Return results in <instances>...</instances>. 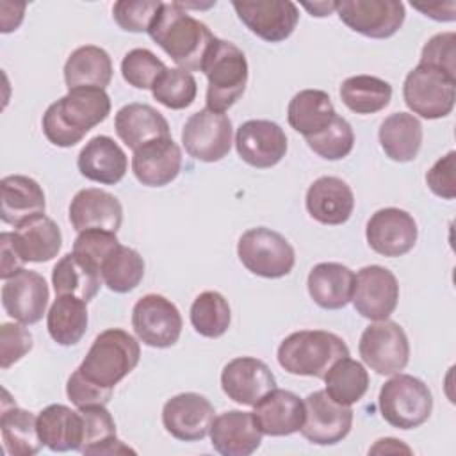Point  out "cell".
Returning <instances> with one entry per match:
<instances>
[{
  "mask_svg": "<svg viewBox=\"0 0 456 456\" xmlns=\"http://www.w3.org/2000/svg\"><path fill=\"white\" fill-rule=\"evenodd\" d=\"M379 413L392 428L413 429L422 426L433 411L428 385L411 374H394L379 390Z\"/></svg>",
  "mask_w": 456,
  "mask_h": 456,
  "instance_id": "8992f818",
  "label": "cell"
},
{
  "mask_svg": "<svg viewBox=\"0 0 456 456\" xmlns=\"http://www.w3.org/2000/svg\"><path fill=\"white\" fill-rule=\"evenodd\" d=\"M232 5L249 32L267 43L285 41L299 21L297 5L290 0H233Z\"/></svg>",
  "mask_w": 456,
  "mask_h": 456,
  "instance_id": "9a60e30c",
  "label": "cell"
},
{
  "mask_svg": "<svg viewBox=\"0 0 456 456\" xmlns=\"http://www.w3.org/2000/svg\"><path fill=\"white\" fill-rule=\"evenodd\" d=\"M167 66L148 48H134L121 61V75L135 89H151Z\"/></svg>",
  "mask_w": 456,
  "mask_h": 456,
  "instance_id": "f6af8a7d",
  "label": "cell"
},
{
  "mask_svg": "<svg viewBox=\"0 0 456 456\" xmlns=\"http://www.w3.org/2000/svg\"><path fill=\"white\" fill-rule=\"evenodd\" d=\"M237 255L249 273L269 280L287 276L296 264L290 242L265 226L246 230L237 242Z\"/></svg>",
  "mask_w": 456,
  "mask_h": 456,
  "instance_id": "52a82bcc",
  "label": "cell"
},
{
  "mask_svg": "<svg viewBox=\"0 0 456 456\" xmlns=\"http://www.w3.org/2000/svg\"><path fill=\"white\" fill-rule=\"evenodd\" d=\"M4 281L2 306L5 314L21 324L39 322L50 297L45 278L36 271L21 269Z\"/></svg>",
  "mask_w": 456,
  "mask_h": 456,
  "instance_id": "d6986e66",
  "label": "cell"
},
{
  "mask_svg": "<svg viewBox=\"0 0 456 456\" xmlns=\"http://www.w3.org/2000/svg\"><path fill=\"white\" fill-rule=\"evenodd\" d=\"M253 417L264 435L287 436L301 429L305 401L290 390L274 387L255 404Z\"/></svg>",
  "mask_w": 456,
  "mask_h": 456,
  "instance_id": "cb8c5ba5",
  "label": "cell"
},
{
  "mask_svg": "<svg viewBox=\"0 0 456 456\" xmlns=\"http://www.w3.org/2000/svg\"><path fill=\"white\" fill-rule=\"evenodd\" d=\"M112 390L114 388H105L89 381L78 369L73 370V374L68 378V383H66L68 399L77 408L105 406L112 397Z\"/></svg>",
  "mask_w": 456,
  "mask_h": 456,
  "instance_id": "681fc988",
  "label": "cell"
},
{
  "mask_svg": "<svg viewBox=\"0 0 456 456\" xmlns=\"http://www.w3.org/2000/svg\"><path fill=\"white\" fill-rule=\"evenodd\" d=\"M335 11L346 27L372 39L392 37L406 14L399 0H342Z\"/></svg>",
  "mask_w": 456,
  "mask_h": 456,
  "instance_id": "7c38bea8",
  "label": "cell"
},
{
  "mask_svg": "<svg viewBox=\"0 0 456 456\" xmlns=\"http://www.w3.org/2000/svg\"><path fill=\"white\" fill-rule=\"evenodd\" d=\"M201 71L208 80L207 107L212 110L224 112L246 91L248 61L232 41L216 37L203 59Z\"/></svg>",
  "mask_w": 456,
  "mask_h": 456,
  "instance_id": "277c9868",
  "label": "cell"
},
{
  "mask_svg": "<svg viewBox=\"0 0 456 456\" xmlns=\"http://www.w3.org/2000/svg\"><path fill=\"white\" fill-rule=\"evenodd\" d=\"M0 248H2V265H0V276L2 280H9L14 276L18 271L25 269V262L18 255V251L12 246L11 240V232H4L0 235Z\"/></svg>",
  "mask_w": 456,
  "mask_h": 456,
  "instance_id": "f5cc1de1",
  "label": "cell"
},
{
  "mask_svg": "<svg viewBox=\"0 0 456 456\" xmlns=\"http://www.w3.org/2000/svg\"><path fill=\"white\" fill-rule=\"evenodd\" d=\"M403 98L408 109L424 119H440L452 112L456 100V78L419 64L404 78Z\"/></svg>",
  "mask_w": 456,
  "mask_h": 456,
  "instance_id": "ba28073f",
  "label": "cell"
},
{
  "mask_svg": "<svg viewBox=\"0 0 456 456\" xmlns=\"http://www.w3.org/2000/svg\"><path fill=\"white\" fill-rule=\"evenodd\" d=\"M358 351L363 363L381 376L401 372L410 360V342L404 330L388 319L376 321L363 330Z\"/></svg>",
  "mask_w": 456,
  "mask_h": 456,
  "instance_id": "9c48e42d",
  "label": "cell"
},
{
  "mask_svg": "<svg viewBox=\"0 0 456 456\" xmlns=\"http://www.w3.org/2000/svg\"><path fill=\"white\" fill-rule=\"evenodd\" d=\"M112 80V61L96 45H84L73 50L64 64V82L68 91L94 87L105 89Z\"/></svg>",
  "mask_w": 456,
  "mask_h": 456,
  "instance_id": "d6a6232c",
  "label": "cell"
},
{
  "mask_svg": "<svg viewBox=\"0 0 456 456\" xmlns=\"http://www.w3.org/2000/svg\"><path fill=\"white\" fill-rule=\"evenodd\" d=\"M119 244L116 233L105 230H86L80 232L73 242V251L93 260L98 267L102 260Z\"/></svg>",
  "mask_w": 456,
  "mask_h": 456,
  "instance_id": "f907efd6",
  "label": "cell"
},
{
  "mask_svg": "<svg viewBox=\"0 0 456 456\" xmlns=\"http://www.w3.org/2000/svg\"><path fill=\"white\" fill-rule=\"evenodd\" d=\"M87 303L73 296H57L46 314V328L59 346H75L87 330Z\"/></svg>",
  "mask_w": 456,
  "mask_h": 456,
  "instance_id": "74e56055",
  "label": "cell"
},
{
  "mask_svg": "<svg viewBox=\"0 0 456 456\" xmlns=\"http://www.w3.org/2000/svg\"><path fill=\"white\" fill-rule=\"evenodd\" d=\"M123 221L119 200L96 187L78 191L69 203V223L80 233L86 230H105L116 233Z\"/></svg>",
  "mask_w": 456,
  "mask_h": 456,
  "instance_id": "7402d4cb",
  "label": "cell"
},
{
  "mask_svg": "<svg viewBox=\"0 0 456 456\" xmlns=\"http://www.w3.org/2000/svg\"><path fill=\"white\" fill-rule=\"evenodd\" d=\"M160 5L159 0H119L112 5V18L126 32H148Z\"/></svg>",
  "mask_w": 456,
  "mask_h": 456,
  "instance_id": "bcb514c9",
  "label": "cell"
},
{
  "mask_svg": "<svg viewBox=\"0 0 456 456\" xmlns=\"http://www.w3.org/2000/svg\"><path fill=\"white\" fill-rule=\"evenodd\" d=\"M37 431L43 445L53 452L80 451L82 415L66 404H50L37 415Z\"/></svg>",
  "mask_w": 456,
  "mask_h": 456,
  "instance_id": "1f68e13d",
  "label": "cell"
},
{
  "mask_svg": "<svg viewBox=\"0 0 456 456\" xmlns=\"http://www.w3.org/2000/svg\"><path fill=\"white\" fill-rule=\"evenodd\" d=\"M340 98L356 114H376L390 103L392 86L372 75H356L342 82Z\"/></svg>",
  "mask_w": 456,
  "mask_h": 456,
  "instance_id": "f35d334b",
  "label": "cell"
},
{
  "mask_svg": "<svg viewBox=\"0 0 456 456\" xmlns=\"http://www.w3.org/2000/svg\"><path fill=\"white\" fill-rule=\"evenodd\" d=\"M139 358V342L125 330L109 328L93 340L78 370L89 381L105 388H114L135 369Z\"/></svg>",
  "mask_w": 456,
  "mask_h": 456,
  "instance_id": "5b68a950",
  "label": "cell"
},
{
  "mask_svg": "<svg viewBox=\"0 0 456 456\" xmlns=\"http://www.w3.org/2000/svg\"><path fill=\"white\" fill-rule=\"evenodd\" d=\"M305 141L319 157L326 160H340L351 153L354 146V132L344 118L335 116L324 130L305 137Z\"/></svg>",
  "mask_w": 456,
  "mask_h": 456,
  "instance_id": "ee69618b",
  "label": "cell"
},
{
  "mask_svg": "<svg viewBox=\"0 0 456 456\" xmlns=\"http://www.w3.org/2000/svg\"><path fill=\"white\" fill-rule=\"evenodd\" d=\"M235 148L246 164L256 169H267L285 157L287 135L274 121L249 119L237 128Z\"/></svg>",
  "mask_w": 456,
  "mask_h": 456,
  "instance_id": "ac0fdd59",
  "label": "cell"
},
{
  "mask_svg": "<svg viewBox=\"0 0 456 456\" xmlns=\"http://www.w3.org/2000/svg\"><path fill=\"white\" fill-rule=\"evenodd\" d=\"M221 387L228 399L244 406H255L276 387V378L262 360L239 356L223 367Z\"/></svg>",
  "mask_w": 456,
  "mask_h": 456,
  "instance_id": "ffe728a7",
  "label": "cell"
},
{
  "mask_svg": "<svg viewBox=\"0 0 456 456\" xmlns=\"http://www.w3.org/2000/svg\"><path fill=\"white\" fill-rule=\"evenodd\" d=\"M153 98L167 109L182 110L192 105L198 94V84L191 71L182 68H166L151 86Z\"/></svg>",
  "mask_w": 456,
  "mask_h": 456,
  "instance_id": "7bdbcfd3",
  "label": "cell"
},
{
  "mask_svg": "<svg viewBox=\"0 0 456 456\" xmlns=\"http://www.w3.org/2000/svg\"><path fill=\"white\" fill-rule=\"evenodd\" d=\"M454 157H456V151L451 150L447 155L438 159L426 173L428 187L431 189L433 194H436L438 198H444V200H452L456 196Z\"/></svg>",
  "mask_w": 456,
  "mask_h": 456,
  "instance_id": "816d5d0a",
  "label": "cell"
},
{
  "mask_svg": "<svg viewBox=\"0 0 456 456\" xmlns=\"http://www.w3.org/2000/svg\"><path fill=\"white\" fill-rule=\"evenodd\" d=\"M378 139L390 160L410 162L422 146V125L410 112H394L381 121Z\"/></svg>",
  "mask_w": 456,
  "mask_h": 456,
  "instance_id": "836d02e7",
  "label": "cell"
},
{
  "mask_svg": "<svg viewBox=\"0 0 456 456\" xmlns=\"http://www.w3.org/2000/svg\"><path fill=\"white\" fill-rule=\"evenodd\" d=\"M306 210L321 224H344L354 208L351 187L338 176H321L306 191Z\"/></svg>",
  "mask_w": 456,
  "mask_h": 456,
  "instance_id": "d4e9b609",
  "label": "cell"
},
{
  "mask_svg": "<svg viewBox=\"0 0 456 456\" xmlns=\"http://www.w3.org/2000/svg\"><path fill=\"white\" fill-rule=\"evenodd\" d=\"M411 7L436 21H454L456 20V2H411Z\"/></svg>",
  "mask_w": 456,
  "mask_h": 456,
  "instance_id": "db71d44e",
  "label": "cell"
},
{
  "mask_svg": "<svg viewBox=\"0 0 456 456\" xmlns=\"http://www.w3.org/2000/svg\"><path fill=\"white\" fill-rule=\"evenodd\" d=\"M148 34L185 71H201L203 59L216 39L210 28L178 2H162Z\"/></svg>",
  "mask_w": 456,
  "mask_h": 456,
  "instance_id": "6da1fadb",
  "label": "cell"
},
{
  "mask_svg": "<svg viewBox=\"0 0 456 456\" xmlns=\"http://www.w3.org/2000/svg\"><path fill=\"white\" fill-rule=\"evenodd\" d=\"M349 356L346 342L326 330H301L285 337L278 347V363L294 376L322 379L330 367Z\"/></svg>",
  "mask_w": 456,
  "mask_h": 456,
  "instance_id": "3957f363",
  "label": "cell"
},
{
  "mask_svg": "<svg viewBox=\"0 0 456 456\" xmlns=\"http://www.w3.org/2000/svg\"><path fill=\"white\" fill-rule=\"evenodd\" d=\"M303 7L310 11L312 16L322 18V16H330L337 9V2H314V4H303Z\"/></svg>",
  "mask_w": 456,
  "mask_h": 456,
  "instance_id": "11a10c76",
  "label": "cell"
},
{
  "mask_svg": "<svg viewBox=\"0 0 456 456\" xmlns=\"http://www.w3.org/2000/svg\"><path fill=\"white\" fill-rule=\"evenodd\" d=\"M419 228L411 214L403 208L387 207L376 210L367 221L365 237L372 251L381 256H403L413 249Z\"/></svg>",
  "mask_w": 456,
  "mask_h": 456,
  "instance_id": "2e32d148",
  "label": "cell"
},
{
  "mask_svg": "<svg viewBox=\"0 0 456 456\" xmlns=\"http://www.w3.org/2000/svg\"><path fill=\"white\" fill-rule=\"evenodd\" d=\"M353 426L351 406L333 401L326 390H315L305 397V422L301 435L315 445L342 442Z\"/></svg>",
  "mask_w": 456,
  "mask_h": 456,
  "instance_id": "5bb4252c",
  "label": "cell"
},
{
  "mask_svg": "<svg viewBox=\"0 0 456 456\" xmlns=\"http://www.w3.org/2000/svg\"><path fill=\"white\" fill-rule=\"evenodd\" d=\"M32 335L23 324L4 322L0 326V367L5 370L32 349Z\"/></svg>",
  "mask_w": 456,
  "mask_h": 456,
  "instance_id": "c3c4849f",
  "label": "cell"
},
{
  "mask_svg": "<svg viewBox=\"0 0 456 456\" xmlns=\"http://www.w3.org/2000/svg\"><path fill=\"white\" fill-rule=\"evenodd\" d=\"M210 444L223 456H249L262 444V431L253 411L228 410L210 426Z\"/></svg>",
  "mask_w": 456,
  "mask_h": 456,
  "instance_id": "44dd1931",
  "label": "cell"
},
{
  "mask_svg": "<svg viewBox=\"0 0 456 456\" xmlns=\"http://www.w3.org/2000/svg\"><path fill=\"white\" fill-rule=\"evenodd\" d=\"M110 114V98L105 89L82 87L50 103L43 114V134L59 148H69L80 142L86 134L107 119Z\"/></svg>",
  "mask_w": 456,
  "mask_h": 456,
  "instance_id": "7a4b0ae2",
  "label": "cell"
},
{
  "mask_svg": "<svg viewBox=\"0 0 456 456\" xmlns=\"http://www.w3.org/2000/svg\"><path fill=\"white\" fill-rule=\"evenodd\" d=\"M77 166L80 175L87 180L114 185L126 175L128 159L112 137L96 135L80 150Z\"/></svg>",
  "mask_w": 456,
  "mask_h": 456,
  "instance_id": "484cf974",
  "label": "cell"
},
{
  "mask_svg": "<svg viewBox=\"0 0 456 456\" xmlns=\"http://www.w3.org/2000/svg\"><path fill=\"white\" fill-rule=\"evenodd\" d=\"M182 169L180 146L171 137L155 139L132 155V171L137 182L146 187H164L171 183Z\"/></svg>",
  "mask_w": 456,
  "mask_h": 456,
  "instance_id": "603a6c76",
  "label": "cell"
},
{
  "mask_svg": "<svg viewBox=\"0 0 456 456\" xmlns=\"http://www.w3.org/2000/svg\"><path fill=\"white\" fill-rule=\"evenodd\" d=\"M232 137L233 128L230 118L208 107L194 112L182 130L185 151L200 162H217L224 159L232 148Z\"/></svg>",
  "mask_w": 456,
  "mask_h": 456,
  "instance_id": "30bf717a",
  "label": "cell"
},
{
  "mask_svg": "<svg viewBox=\"0 0 456 456\" xmlns=\"http://www.w3.org/2000/svg\"><path fill=\"white\" fill-rule=\"evenodd\" d=\"M82 415V454H126L134 452L116 436V422L105 406L78 408Z\"/></svg>",
  "mask_w": 456,
  "mask_h": 456,
  "instance_id": "d590c367",
  "label": "cell"
},
{
  "mask_svg": "<svg viewBox=\"0 0 456 456\" xmlns=\"http://www.w3.org/2000/svg\"><path fill=\"white\" fill-rule=\"evenodd\" d=\"M431 68H436L449 77L456 78V34L440 32L435 34L422 48L420 62Z\"/></svg>",
  "mask_w": 456,
  "mask_h": 456,
  "instance_id": "7dc6e473",
  "label": "cell"
},
{
  "mask_svg": "<svg viewBox=\"0 0 456 456\" xmlns=\"http://www.w3.org/2000/svg\"><path fill=\"white\" fill-rule=\"evenodd\" d=\"M102 281L100 267L75 251L66 253L52 271V285L57 296H73L86 303L98 294Z\"/></svg>",
  "mask_w": 456,
  "mask_h": 456,
  "instance_id": "f546056e",
  "label": "cell"
},
{
  "mask_svg": "<svg viewBox=\"0 0 456 456\" xmlns=\"http://www.w3.org/2000/svg\"><path fill=\"white\" fill-rule=\"evenodd\" d=\"M232 322V310L226 297L216 290H205L191 305V324L201 337L219 338Z\"/></svg>",
  "mask_w": 456,
  "mask_h": 456,
  "instance_id": "b9f144b4",
  "label": "cell"
},
{
  "mask_svg": "<svg viewBox=\"0 0 456 456\" xmlns=\"http://www.w3.org/2000/svg\"><path fill=\"white\" fill-rule=\"evenodd\" d=\"M322 379L326 383V394L346 406L358 403L369 388V372L360 362L349 356L335 362Z\"/></svg>",
  "mask_w": 456,
  "mask_h": 456,
  "instance_id": "60d3db41",
  "label": "cell"
},
{
  "mask_svg": "<svg viewBox=\"0 0 456 456\" xmlns=\"http://www.w3.org/2000/svg\"><path fill=\"white\" fill-rule=\"evenodd\" d=\"M2 207L0 217L5 224L20 226L21 223L45 214L46 201L41 185L25 175H9L0 182Z\"/></svg>",
  "mask_w": 456,
  "mask_h": 456,
  "instance_id": "4316f807",
  "label": "cell"
},
{
  "mask_svg": "<svg viewBox=\"0 0 456 456\" xmlns=\"http://www.w3.org/2000/svg\"><path fill=\"white\" fill-rule=\"evenodd\" d=\"M103 283L118 294L134 290L144 278L142 256L128 246L118 244L100 264Z\"/></svg>",
  "mask_w": 456,
  "mask_h": 456,
  "instance_id": "ab89813d",
  "label": "cell"
},
{
  "mask_svg": "<svg viewBox=\"0 0 456 456\" xmlns=\"http://www.w3.org/2000/svg\"><path fill=\"white\" fill-rule=\"evenodd\" d=\"M354 273L338 262H321L308 273L306 287L315 305L324 310L344 308L351 301Z\"/></svg>",
  "mask_w": 456,
  "mask_h": 456,
  "instance_id": "4dcf8cb0",
  "label": "cell"
},
{
  "mask_svg": "<svg viewBox=\"0 0 456 456\" xmlns=\"http://www.w3.org/2000/svg\"><path fill=\"white\" fill-rule=\"evenodd\" d=\"M182 326L180 310L160 294H146L134 305L132 328L137 338L150 347H171L178 342Z\"/></svg>",
  "mask_w": 456,
  "mask_h": 456,
  "instance_id": "8fae6325",
  "label": "cell"
},
{
  "mask_svg": "<svg viewBox=\"0 0 456 456\" xmlns=\"http://www.w3.org/2000/svg\"><path fill=\"white\" fill-rule=\"evenodd\" d=\"M399 301L395 274L383 265H365L354 274L351 303L354 310L370 321L388 319Z\"/></svg>",
  "mask_w": 456,
  "mask_h": 456,
  "instance_id": "4fadbf2b",
  "label": "cell"
},
{
  "mask_svg": "<svg viewBox=\"0 0 456 456\" xmlns=\"http://www.w3.org/2000/svg\"><path fill=\"white\" fill-rule=\"evenodd\" d=\"M11 240L25 264H43L61 251L62 233L52 217L41 214L16 226L11 232Z\"/></svg>",
  "mask_w": 456,
  "mask_h": 456,
  "instance_id": "83f0119b",
  "label": "cell"
},
{
  "mask_svg": "<svg viewBox=\"0 0 456 456\" xmlns=\"http://www.w3.org/2000/svg\"><path fill=\"white\" fill-rule=\"evenodd\" d=\"M337 116L331 98L321 89H303L292 96L287 107L289 125L305 137L324 130Z\"/></svg>",
  "mask_w": 456,
  "mask_h": 456,
  "instance_id": "e575fe53",
  "label": "cell"
},
{
  "mask_svg": "<svg viewBox=\"0 0 456 456\" xmlns=\"http://www.w3.org/2000/svg\"><path fill=\"white\" fill-rule=\"evenodd\" d=\"M114 128L121 142L132 151L155 139L171 137L166 118L148 103L123 105L116 112Z\"/></svg>",
  "mask_w": 456,
  "mask_h": 456,
  "instance_id": "f1b7e54d",
  "label": "cell"
},
{
  "mask_svg": "<svg viewBox=\"0 0 456 456\" xmlns=\"http://www.w3.org/2000/svg\"><path fill=\"white\" fill-rule=\"evenodd\" d=\"M0 431L5 451L11 456H32L43 447L37 431V417L16 404L9 406L4 403L0 417Z\"/></svg>",
  "mask_w": 456,
  "mask_h": 456,
  "instance_id": "8d00e7d4",
  "label": "cell"
},
{
  "mask_svg": "<svg viewBox=\"0 0 456 456\" xmlns=\"http://www.w3.org/2000/svg\"><path fill=\"white\" fill-rule=\"evenodd\" d=\"M212 403L196 392L176 394L162 406V424L166 431L182 442L205 438L214 422Z\"/></svg>",
  "mask_w": 456,
  "mask_h": 456,
  "instance_id": "e0dca14e",
  "label": "cell"
}]
</instances>
